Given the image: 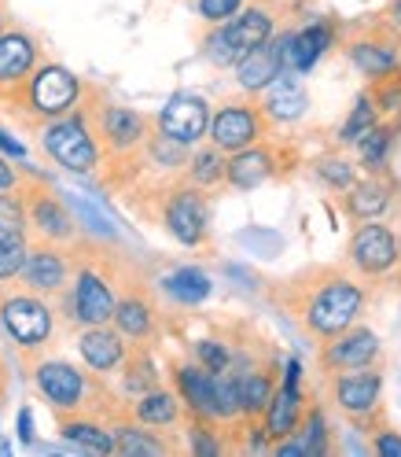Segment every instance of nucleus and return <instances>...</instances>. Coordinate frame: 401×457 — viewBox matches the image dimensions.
Returning a JSON list of instances; mask_svg holds the SVG:
<instances>
[{"mask_svg": "<svg viewBox=\"0 0 401 457\" xmlns=\"http://www.w3.org/2000/svg\"><path fill=\"white\" fill-rule=\"evenodd\" d=\"M174 380L195 420H217V373L203 365H174Z\"/></svg>", "mask_w": 401, "mask_h": 457, "instance_id": "20", "label": "nucleus"}, {"mask_svg": "<svg viewBox=\"0 0 401 457\" xmlns=\"http://www.w3.org/2000/svg\"><path fill=\"white\" fill-rule=\"evenodd\" d=\"M22 207H26V225L48 244H74L78 237V221L70 214V204L63 195H55L48 185H34V188H22Z\"/></svg>", "mask_w": 401, "mask_h": 457, "instance_id": "7", "label": "nucleus"}, {"mask_svg": "<svg viewBox=\"0 0 401 457\" xmlns=\"http://www.w3.org/2000/svg\"><path fill=\"white\" fill-rule=\"evenodd\" d=\"M372 126H376V104H372L368 96H357L347 126H342V140H347V145H357V140H361Z\"/></svg>", "mask_w": 401, "mask_h": 457, "instance_id": "36", "label": "nucleus"}, {"mask_svg": "<svg viewBox=\"0 0 401 457\" xmlns=\"http://www.w3.org/2000/svg\"><path fill=\"white\" fill-rule=\"evenodd\" d=\"M22 181H19V170L4 159V155H0V192H12V188H19Z\"/></svg>", "mask_w": 401, "mask_h": 457, "instance_id": "44", "label": "nucleus"}, {"mask_svg": "<svg viewBox=\"0 0 401 457\" xmlns=\"http://www.w3.org/2000/svg\"><path fill=\"white\" fill-rule=\"evenodd\" d=\"M78 354L81 361L93 369V373H114L126 354H129V343L119 328H110V325H85L81 336H78Z\"/></svg>", "mask_w": 401, "mask_h": 457, "instance_id": "16", "label": "nucleus"}, {"mask_svg": "<svg viewBox=\"0 0 401 457\" xmlns=\"http://www.w3.org/2000/svg\"><path fill=\"white\" fill-rule=\"evenodd\" d=\"M380 358V339L372 328H347L331 336V343L324 347V369L328 373H342V369H361V365H372Z\"/></svg>", "mask_w": 401, "mask_h": 457, "instance_id": "18", "label": "nucleus"}, {"mask_svg": "<svg viewBox=\"0 0 401 457\" xmlns=\"http://www.w3.org/2000/svg\"><path fill=\"white\" fill-rule=\"evenodd\" d=\"M317 170H321V178H324L331 188H350V181H354V170H350L347 159H324Z\"/></svg>", "mask_w": 401, "mask_h": 457, "instance_id": "40", "label": "nucleus"}, {"mask_svg": "<svg viewBox=\"0 0 401 457\" xmlns=\"http://www.w3.org/2000/svg\"><path fill=\"white\" fill-rule=\"evenodd\" d=\"M207 129H210V145L233 155V152L250 148L262 140L266 114H262V107H250V104H225L210 119Z\"/></svg>", "mask_w": 401, "mask_h": 457, "instance_id": "10", "label": "nucleus"}, {"mask_svg": "<svg viewBox=\"0 0 401 457\" xmlns=\"http://www.w3.org/2000/svg\"><path fill=\"white\" fill-rule=\"evenodd\" d=\"M269 178H273V155L266 148H258V145L240 148V152H233V159H225V181L233 188L247 192V188H258Z\"/></svg>", "mask_w": 401, "mask_h": 457, "instance_id": "25", "label": "nucleus"}, {"mask_svg": "<svg viewBox=\"0 0 401 457\" xmlns=\"http://www.w3.org/2000/svg\"><path fill=\"white\" fill-rule=\"evenodd\" d=\"M0 391H4V373H0Z\"/></svg>", "mask_w": 401, "mask_h": 457, "instance_id": "48", "label": "nucleus"}, {"mask_svg": "<svg viewBox=\"0 0 401 457\" xmlns=\"http://www.w3.org/2000/svg\"><path fill=\"white\" fill-rule=\"evenodd\" d=\"M19 439L22 443H34V424H30V410L19 413Z\"/></svg>", "mask_w": 401, "mask_h": 457, "instance_id": "45", "label": "nucleus"}, {"mask_svg": "<svg viewBox=\"0 0 401 457\" xmlns=\"http://www.w3.org/2000/svg\"><path fill=\"white\" fill-rule=\"evenodd\" d=\"M0 325H4V332L22 351H41L52 339L55 318H52V306L45 303V295L26 288L15 295H4V303H0Z\"/></svg>", "mask_w": 401, "mask_h": 457, "instance_id": "6", "label": "nucleus"}, {"mask_svg": "<svg viewBox=\"0 0 401 457\" xmlns=\"http://www.w3.org/2000/svg\"><path fill=\"white\" fill-rule=\"evenodd\" d=\"M37 67V41L22 30L0 34V93H19Z\"/></svg>", "mask_w": 401, "mask_h": 457, "instance_id": "17", "label": "nucleus"}, {"mask_svg": "<svg viewBox=\"0 0 401 457\" xmlns=\"http://www.w3.org/2000/svg\"><path fill=\"white\" fill-rule=\"evenodd\" d=\"M110 439H114V453H122V457H162L174 450L148 424H119L110 432Z\"/></svg>", "mask_w": 401, "mask_h": 457, "instance_id": "28", "label": "nucleus"}, {"mask_svg": "<svg viewBox=\"0 0 401 457\" xmlns=\"http://www.w3.org/2000/svg\"><path fill=\"white\" fill-rule=\"evenodd\" d=\"M350 262L361 273H387L397 262V240H394V233H390V228H383V225L364 221L354 233V240H350Z\"/></svg>", "mask_w": 401, "mask_h": 457, "instance_id": "19", "label": "nucleus"}, {"mask_svg": "<svg viewBox=\"0 0 401 457\" xmlns=\"http://www.w3.org/2000/svg\"><path fill=\"white\" fill-rule=\"evenodd\" d=\"M110 321H114V328H119L126 339L144 343L155 332L159 313H155V303H151V295L144 288H129V292H122L119 299H114Z\"/></svg>", "mask_w": 401, "mask_h": 457, "instance_id": "21", "label": "nucleus"}, {"mask_svg": "<svg viewBox=\"0 0 401 457\" xmlns=\"http://www.w3.org/2000/svg\"><path fill=\"white\" fill-rule=\"evenodd\" d=\"M195 358H199V365H203V369H210V373H225V369L233 365V351H228L225 343H217V339H203V343H199Z\"/></svg>", "mask_w": 401, "mask_h": 457, "instance_id": "38", "label": "nucleus"}, {"mask_svg": "<svg viewBox=\"0 0 401 457\" xmlns=\"http://www.w3.org/2000/svg\"><path fill=\"white\" fill-rule=\"evenodd\" d=\"M331 48V26L328 22H309L306 30L291 34L288 37V55H283V63H288V71L295 74H306L321 63V55Z\"/></svg>", "mask_w": 401, "mask_h": 457, "instance_id": "24", "label": "nucleus"}, {"mask_svg": "<svg viewBox=\"0 0 401 457\" xmlns=\"http://www.w3.org/2000/svg\"><path fill=\"white\" fill-rule=\"evenodd\" d=\"M0 233L4 237H26L30 225H26V207H22V192H0Z\"/></svg>", "mask_w": 401, "mask_h": 457, "instance_id": "34", "label": "nucleus"}, {"mask_svg": "<svg viewBox=\"0 0 401 457\" xmlns=\"http://www.w3.org/2000/svg\"><path fill=\"white\" fill-rule=\"evenodd\" d=\"M162 225L169 228V237L181 240L184 247H199L210 233V207L203 188L181 185L162 199Z\"/></svg>", "mask_w": 401, "mask_h": 457, "instance_id": "8", "label": "nucleus"}, {"mask_svg": "<svg viewBox=\"0 0 401 457\" xmlns=\"http://www.w3.org/2000/svg\"><path fill=\"white\" fill-rule=\"evenodd\" d=\"M60 432L63 439L78 443L81 450H93V453H114V439L107 428L93 417V413H60Z\"/></svg>", "mask_w": 401, "mask_h": 457, "instance_id": "26", "label": "nucleus"}, {"mask_svg": "<svg viewBox=\"0 0 401 457\" xmlns=\"http://www.w3.org/2000/svg\"><path fill=\"white\" fill-rule=\"evenodd\" d=\"M162 288H166V295H174L177 303H184V306H199L207 295H210V277L203 273V270H192V266H184V270H174L166 280H162Z\"/></svg>", "mask_w": 401, "mask_h": 457, "instance_id": "30", "label": "nucleus"}, {"mask_svg": "<svg viewBox=\"0 0 401 457\" xmlns=\"http://www.w3.org/2000/svg\"><path fill=\"white\" fill-rule=\"evenodd\" d=\"M8 30V15H4V8H0V34Z\"/></svg>", "mask_w": 401, "mask_h": 457, "instance_id": "47", "label": "nucleus"}, {"mask_svg": "<svg viewBox=\"0 0 401 457\" xmlns=\"http://www.w3.org/2000/svg\"><path fill=\"white\" fill-rule=\"evenodd\" d=\"M390 78V74H387ZM380 107H387V111H401V81L397 78H390L383 89H380Z\"/></svg>", "mask_w": 401, "mask_h": 457, "instance_id": "42", "label": "nucleus"}, {"mask_svg": "<svg viewBox=\"0 0 401 457\" xmlns=\"http://www.w3.org/2000/svg\"><path fill=\"white\" fill-rule=\"evenodd\" d=\"M262 93H266L262 114H266V119H273V122H295V119H302L306 107H309V96L302 89V81L295 78V71H283L273 85H266Z\"/></svg>", "mask_w": 401, "mask_h": 457, "instance_id": "22", "label": "nucleus"}, {"mask_svg": "<svg viewBox=\"0 0 401 457\" xmlns=\"http://www.w3.org/2000/svg\"><path fill=\"white\" fill-rule=\"evenodd\" d=\"M266 436L269 439H291L295 436V428H299V420H302V391H299V384H288L283 380L276 391H273V398H269V406H266Z\"/></svg>", "mask_w": 401, "mask_h": 457, "instance_id": "23", "label": "nucleus"}, {"mask_svg": "<svg viewBox=\"0 0 401 457\" xmlns=\"http://www.w3.org/2000/svg\"><path fill=\"white\" fill-rule=\"evenodd\" d=\"M22 89H26V104L34 107L37 119H60V114H67L81 96L78 78L60 63L37 67L34 78H26Z\"/></svg>", "mask_w": 401, "mask_h": 457, "instance_id": "9", "label": "nucleus"}, {"mask_svg": "<svg viewBox=\"0 0 401 457\" xmlns=\"http://www.w3.org/2000/svg\"><path fill=\"white\" fill-rule=\"evenodd\" d=\"M207 126H210V107L203 96H192V93H177L169 96L166 107L159 111V133L177 140V145L192 148L199 140L207 137Z\"/></svg>", "mask_w": 401, "mask_h": 457, "instance_id": "12", "label": "nucleus"}, {"mask_svg": "<svg viewBox=\"0 0 401 457\" xmlns=\"http://www.w3.org/2000/svg\"><path fill=\"white\" fill-rule=\"evenodd\" d=\"M269 37H273V12L262 4H250V8H240L233 19L217 22V30L203 41V52L217 67H236L250 48L266 45Z\"/></svg>", "mask_w": 401, "mask_h": 457, "instance_id": "2", "label": "nucleus"}, {"mask_svg": "<svg viewBox=\"0 0 401 457\" xmlns=\"http://www.w3.org/2000/svg\"><path fill=\"white\" fill-rule=\"evenodd\" d=\"M331 395L342 413L350 417H368L372 410L380 406V395H383V377L376 373V369H342V373H335V384H331Z\"/></svg>", "mask_w": 401, "mask_h": 457, "instance_id": "13", "label": "nucleus"}, {"mask_svg": "<svg viewBox=\"0 0 401 457\" xmlns=\"http://www.w3.org/2000/svg\"><path fill=\"white\" fill-rule=\"evenodd\" d=\"M390 204V188L383 181H364V185H354L350 195H347V211L357 218V221H368L383 214Z\"/></svg>", "mask_w": 401, "mask_h": 457, "instance_id": "32", "label": "nucleus"}, {"mask_svg": "<svg viewBox=\"0 0 401 457\" xmlns=\"http://www.w3.org/2000/svg\"><path fill=\"white\" fill-rule=\"evenodd\" d=\"M26 237H4L0 233V280H15L22 273V262H26Z\"/></svg>", "mask_w": 401, "mask_h": 457, "instance_id": "35", "label": "nucleus"}, {"mask_svg": "<svg viewBox=\"0 0 401 457\" xmlns=\"http://www.w3.org/2000/svg\"><path fill=\"white\" fill-rule=\"evenodd\" d=\"M195 8H199V15H203L210 26H217L225 19H233L243 8V0H195Z\"/></svg>", "mask_w": 401, "mask_h": 457, "instance_id": "39", "label": "nucleus"}, {"mask_svg": "<svg viewBox=\"0 0 401 457\" xmlns=\"http://www.w3.org/2000/svg\"><path fill=\"white\" fill-rule=\"evenodd\" d=\"M361 303H364V292L357 288L350 277L324 273L317 284H313V288L302 292L299 313H302V321H306V328H309L313 336L331 339V336L347 332V328L357 321Z\"/></svg>", "mask_w": 401, "mask_h": 457, "instance_id": "1", "label": "nucleus"}, {"mask_svg": "<svg viewBox=\"0 0 401 457\" xmlns=\"http://www.w3.org/2000/svg\"><path fill=\"white\" fill-rule=\"evenodd\" d=\"M210 420H199L195 428H192V453H203V457H210V453H221V443L214 439V432H210V428H207Z\"/></svg>", "mask_w": 401, "mask_h": 457, "instance_id": "41", "label": "nucleus"}, {"mask_svg": "<svg viewBox=\"0 0 401 457\" xmlns=\"http://www.w3.org/2000/svg\"><path fill=\"white\" fill-rule=\"evenodd\" d=\"M350 60L368 78H387V74L397 71V52L390 45H380V41H354L350 45Z\"/></svg>", "mask_w": 401, "mask_h": 457, "instance_id": "29", "label": "nucleus"}, {"mask_svg": "<svg viewBox=\"0 0 401 457\" xmlns=\"http://www.w3.org/2000/svg\"><path fill=\"white\" fill-rule=\"evenodd\" d=\"M133 417L148 428H174L181 420V398L166 387H151L144 395H136V406Z\"/></svg>", "mask_w": 401, "mask_h": 457, "instance_id": "27", "label": "nucleus"}, {"mask_svg": "<svg viewBox=\"0 0 401 457\" xmlns=\"http://www.w3.org/2000/svg\"><path fill=\"white\" fill-rule=\"evenodd\" d=\"M288 37L291 34H283V37H269L266 45H258L250 48L243 60L236 63V81L243 85L247 93H262L266 85H273L283 71H288V63H283V55H288Z\"/></svg>", "mask_w": 401, "mask_h": 457, "instance_id": "15", "label": "nucleus"}, {"mask_svg": "<svg viewBox=\"0 0 401 457\" xmlns=\"http://www.w3.org/2000/svg\"><path fill=\"white\" fill-rule=\"evenodd\" d=\"M361 162L368 166V170H380L383 166V159H387V148H390V129H383V126H372L361 140Z\"/></svg>", "mask_w": 401, "mask_h": 457, "instance_id": "37", "label": "nucleus"}, {"mask_svg": "<svg viewBox=\"0 0 401 457\" xmlns=\"http://www.w3.org/2000/svg\"><path fill=\"white\" fill-rule=\"evenodd\" d=\"M19 280L37 295H60L67 288V280H70V254L63 251V244L41 240V244H34L30 251H26Z\"/></svg>", "mask_w": 401, "mask_h": 457, "instance_id": "11", "label": "nucleus"}, {"mask_svg": "<svg viewBox=\"0 0 401 457\" xmlns=\"http://www.w3.org/2000/svg\"><path fill=\"white\" fill-rule=\"evenodd\" d=\"M0 148H4L8 155H15V159H22V155H26V148L19 145V140H12V137H8L4 129H0Z\"/></svg>", "mask_w": 401, "mask_h": 457, "instance_id": "46", "label": "nucleus"}, {"mask_svg": "<svg viewBox=\"0 0 401 457\" xmlns=\"http://www.w3.org/2000/svg\"><path fill=\"white\" fill-rule=\"evenodd\" d=\"M119 369H122V387H126V395H144V391L159 387V369H155V361H151V354H148L144 347L129 351Z\"/></svg>", "mask_w": 401, "mask_h": 457, "instance_id": "31", "label": "nucleus"}, {"mask_svg": "<svg viewBox=\"0 0 401 457\" xmlns=\"http://www.w3.org/2000/svg\"><path fill=\"white\" fill-rule=\"evenodd\" d=\"M376 453H383V457H397L401 453V436H394V432H376V446H372Z\"/></svg>", "mask_w": 401, "mask_h": 457, "instance_id": "43", "label": "nucleus"}, {"mask_svg": "<svg viewBox=\"0 0 401 457\" xmlns=\"http://www.w3.org/2000/svg\"><path fill=\"white\" fill-rule=\"evenodd\" d=\"M34 384L45 395V403H52L55 413H93V398L100 384L81 373L78 365L63 358H45L34 365Z\"/></svg>", "mask_w": 401, "mask_h": 457, "instance_id": "3", "label": "nucleus"}, {"mask_svg": "<svg viewBox=\"0 0 401 457\" xmlns=\"http://www.w3.org/2000/svg\"><path fill=\"white\" fill-rule=\"evenodd\" d=\"M96 133L103 140V148L114 155H129L148 140V119L133 107H100L96 111Z\"/></svg>", "mask_w": 401, "mask_h": 457, "instance_id": "14", "label": "nucleus"}, {"mask_svg": "<svg viewBox=\"0 0 401 457\" xmlns=\"http://www.w3.org/2000/svg\"><path fill=\"white\" fill-rule=\"evenodd\" d=\"M45 152L60 162L70 174H93L100 162V145L89 129V122L81 114H60V119H48L45 133H41Z\"/></svg>", "mask_w": 401, "mask_h": 457, "instance_id": "4", "label": "nucleus"}, {"mask_svg": "<svg viewBox=\"0 0 401 457\" xmlns=\"http://www.w3.org/2000/svg\"><path fill=\"white\" fill-rule=\"evenodd\" d=\"M114 299H119V292H114V273H107L100 262H81L74 270V284H70V295H67L70 321L110 325Z\"/></svg>", "mask_w": 401, "mask_h": 457, "instance_id": "5", "label": "nucleus"}, {"mask_svg": "<svg viewBox=\"0 0 401 457\" xmlns=\"http://www.w3.org/2000/svg\"><path fill=\"white\" fill-rule=\"evenodd\" d=\"M188 181L195 188H214L225 181V152L221 148H203L192 155V166H188Z\"/></svg>", "mask_w": 401, "mask_h": 457, "instance_id": "33", "label": "nucleus"}]
</instances>
